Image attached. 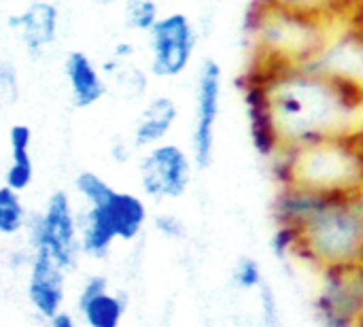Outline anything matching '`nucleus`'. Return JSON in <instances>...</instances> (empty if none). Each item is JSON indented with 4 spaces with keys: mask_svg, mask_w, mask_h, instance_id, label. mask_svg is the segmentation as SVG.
<instances>
[{
    "mask_svg": "<svg viewBox=\"0 0 363 327\" xmlns=\"http://www.w3.org/2000/svg\"><path fill=\"white\" fill-rule=\"evenodd\" d=\"M268 92L283 143L306 145L359 130L362 81L289 66Z\"/></svg>",
    "mask_w": 363,
    "mask_h": 327,
    "instance_id": "nucleus-1",
    "label": "nucleus"
},
{
    "mask_svg": "<svg viewBox=\"0 0 363 327\" xmlns=\"http://www.w3.org/2000/svg\"><path fill=\"white\" fill-rule=\"evenodd\" d=\"M74 192L87 202L79 219V251L89 257H104L115 240L130 243L147 226L149 211L143 198L117 192L91 170L77 174Z\"/></svg>",
    "mask_w": 363,
    "mask_h": 327,
    "instance_id": "nucleus-2",
    "label": "nucleus"
},
{
    "mask_svg": "<svg viewBox=\"0 0 363 327\" xmlns=\"http://www.w3.org/2000/svg\"><path fill=\"white\" fill-rule=\"evenodd\" d=\"M296 260L319 270L328 264H362L363 192L338 189L302 228Z\"/></svg>",
    "mask_w": 363,
    "mask_h": 327,
    "instance_id": "nucleus-3",
    "label": "nucleus"
},
{
    "mask_svg": "<svg viewBox=\"0 0 363 327\" xmlns=\"http://www.w3.org/2000/svg\"><path fill=\"white\" fill-rule=\"evenodd\" d=\"M287 145L294 183L313 189H362V130L334 134L306 145Z\"/></svg>",
    "mask_w": 363,
    "mask_h": 327,
    "instance_id": "nucleus-4",
    "label": "nucleus"
},
{
    "mask_svg": "<svg viewBox=\"0 0 363 327\" xmlns=\"http://www.w3.org/2000/svg\"><path fill=\"white\" fill-rule=\"evenodd\" d=\"M362 264H328L319 272V292L313 313L321 327H362L363 272Z\"/></svg>",
    "mask_w": 363,
    "mask_h": 327,
    "instance_id": "nucleus-5",
    "label": "nucleus"
},
{
    "mask_svg": "<svg viewBox=\"0 0 363 327\" xmlns=\"http://www.w3.org/2000/svg\"><path fill=\"white\" fill-rule=\"evenodd\" d=\"M32 251H43L53 264L68 272L79 255V219L66 192L49 196L43 213L30 223Z\"/></svg>",
    "mask_w": 363,
    "mask_h": 327,
    "instance_id": "nucleus-6",
    "label": "nucleus"
},
{
    "mask_svg": "<svg viewBox=\"0 0 363 327\" xmlns=\"http://www.w3.org/2000/svg\"><path fill=\"white\" fill-rule=\"evenodd\" d=\"M149 66L160 79H174L183 74L196 51V28L191 19L181 13L160 15L155 26L149 30Z\"/></svg>",
    "mask_w": 363,
    "mask_h": 327,
    "instance_id": "nucleus-7",
    "label": "nucleus"
},
{
    "mask_svg": "<svg viewBox=\"0 0 363 327\" xmlns=\"http://www.w3.org/2000/svg\"><path fill=\"white\" fill-rule=\"evenodd\" d=\"M191 172L194 162L189 153L174 143H162L147 149L138 166L143 192L160 202L181 198L189 187Z\"/></svg>",
    "mask_w": 363,
    "mask_h": 327,
    "instance_id": "nucleus-8",
    "label": "nucleus"
},
{
    "mask_svg": "<svg viewBox=\"0 0 363 327\" xmlns=\"http://www.w3.org/2000/svg\"><path fill=\"white\" fill-rule=\"evenodd\" d=\"M221 66L217 60L206 57L198 70L196 85V113L191 126V155L198 168H208L215 151V128L221 106Z\"/></svg>",
    "mask_w": 363,
    "mask_h": 327,
    "instance_id": "nucleus-9",
    "label": "nucleus"
},
{
    "mask_svg": "<svg viewBox=\"0 0 363 327\" xmlns=\"http://www.w3.org/2000/svg\"><path fill=\"white\" fill-rule=\"evenodd\" d=\"M238 89L242 92V102H245V111H247V119H249V132H251V143L253 149L266 157L272 160L277 155V151L283 145L274 113H272V104H270V92L268 85L262 83L259 79H255L253 74H249L247 70L240 74V79L236 81Z\"/></svg>",
    "mask_w": 363,
    "mask_h": 327,
    "instance_id": "nucleus-10",
    "label": "nucleus"
},
{
    "mask_svg": "<svg viewBox=\"0 0 363 327\" xmlns=\"http://www.w3.org/2000/svg\"><path fill=\"white\" fill-rule=\"evenodd\" d=\"M306 66L317 70V72H323V74H336V77L362 81V26H355L353 19L338 26L332 32V36L328 38V43L321 47L319 55Z\"/></svg>",
    "mask_w": 363,
    "mask_h": 327,
    "instance_id": "nucleus-11",
    "label": "nucleus"
},
{
    "mask_svg": "<svg viewBox=\"0 0 363 327\" xmlns=\"http://www.w3.org/2000/svg\"><path fill=\"white\" fill-rule=\"evenodd\" d=\"M66 298V272L49 260L47 253L34 251L30 262V279H28V300L34 311L51 321L55 315L64 313Z\"/></svg>",
    "mask_w": 363,
    "mask_h": 327,
    "instance_id": "nucleus-12",
    "label": "nucleus"
},
{
    "mask_svg": "<svg viewBox=\"0 0 363 327\" xmlns=\"http://www.w3.org/2000/svg\"><path fill=\"white\" fill-rule=\"evenodd\" d=\"M9 28L30 55H40L57 38L60 11L53 2H30L21 13L9 17Z\"/></svg>",
    "mask_w": 363,
    "mask_h": 327,
    "instance_id": "nucleus-13",
    "label": "nucleus"
},
{
    "mask_svg": "<svg viewBox=\"0 0 363 327\" xmlns=\"http://www.w3.org/2000/svg\"><path fill=\"white\" fill-rule=\"evenodd\" d=\"M77 311L85 327H121L125 300L108 292V281L102 275H91L79 289Z\"/></svg>",
    "mask_w": 363,
    "mask_h": 327,
    "instance_id": "nucleus-14",
    "label": "nucleus"
},
{
    "mask_svg": "<svg viewBox=\"0 0 363 327\" xmlns=\"http://www.w3.org/2000/svg\"><path fill=\"white\" fill-rule=\"evenodd\" d=\"M338 189H313L306 185H287L279 187L272 200V217L277 226L302 228L315 213H319Z\"/></svg>",
    "mask_w": 363,
    "mask_h": 327,
    "instance_id": "nucleus-15",
    "label": "nucleus"
},
{
    "mask_svg": "<svg viewBox=\"0 0 363 327\" xmlns=\"http://www.w3.org/2000/svg\"><path fill=\"white\" fill-rule=\"evenodd\" d=\"M64 77L70 89L72 104L79 109H89L98 104L108 89L100 66L85 51H70L66 55Z\"/></svg>",
    "mask_w": 363,
    "mask_h": 327,
    "instance_id": "nucleus-16",
    "label": "nucleus"
},
{
    "mask_svg": "<svg viewBox=\"0 0 363 327\" xmlns=\"http://www.w3.org/2000/svg\"><path fill=\"white\" fill-rule=\"evenodd\" d=\"M177 119H179V106L170 96L151 98L134 123L132 130L134 149H151L162 145L164 138L174 128Z\"/></svg>",
    "mask_w": 363,
    "mask_h": 327,
    "instance_id": "nucleus-17",
    "label": "nucleus"
},
{
    "mask_svg": "<svg viewBox=\"0 0 363 327\" xmlns=\"http://www.w3.org/2000/svg\"><path fill=\"white\" fill-rule=\"evenodd\" d=\"M32 145V130L26 123H15L9 130V149H11V164L4 172V187L21 194L30 187L34 179V162L30 155Z\"/></svg>",
    "mask_w": 363,
    "mask_h": 327,
    "instance_id": "nucleus-18",
    "label": "nucleus"
},
{
    "mask_svg": "<svg viewBox=\"0 0 363 327\" xmlns=\"http://www.w3.org/2000/svg\"><path fill=\"white\" fill-rule=\"evenodd\" d=\"M28 226V213L21 196L0 185V234L15 236Z\"/></svg>",
    "mask_w": 363,
    "mask_h": 327,
    "instance_id": "nucleus-19",
    "label": "nucleus"
},
{
    "mask_svg": "<svg viewBox=\"0 0 363 327\" xmlns=\"http://www.w3.org/2000/svg\"><path fill=\"white\" fill-rule=\"evenodd\" d=\"M123 17H125L128 28L149 34V30L160 19V6L153 0H132L125 4Z\"/></svg>",
    "mask_w": 363,
    "mask_h": 327,
    "instance_id": "nucleus-20",
    "label": "nucleus"
},
{
    "mask_svg": "<svg viewBox=\"0 0 363 327\" xmlns=\"http://www.w3.org/2000/svg\"><path fill=\"white\" fill-rule=\"evenodd\" d=\"M300 243H302V232L298 228L277 226L270 247H272V253L277 260H296Z\"/></svg>",
    "mask_w": 363,
    "mask_h": 327,
    "instance_id": "nucleus-21",
    "label": "nucleus"
},
{
    "mask_svg": "<svg viewBox=\"0 0 363 327\" xmlns=\"http://www.w3.org/2000/svg\"><path fill=\"white\" fill-rule=\"evenodd\" d=\"M232 279H234V285L238 289L253 292L264 283V272H262V266L255 257H240L236 262Z\"/></svg>",
    "mask_w": 363,
    "mask_h": 327,
    "instance_id": "nucleus-22",
    "label": "nucleus"
},
{
    "mask_svg": "<svg viewBox=\"0 0 363 327\" xmlns=\"http://www.w3.org/2000/svg\"><path fill=\"white\" fill-rule=\"evenodd\" d=\"M259 294V304H262V321L264 327H281V313H279V300L266 281L257 287Z\"/></svg>",
    "mask_w": 363,
    "mask_h": 327,
    "instance_id": "nucleus-23",
    "label": "nucleus"
},
{
    "mask_svg": "<svg viewBox=\"0 0 363 327\" xmlns=\"http://www.w3.org/2000/svg\"><path fill=\"white\" fill-rule=\"evenodd\" d=\"M155 230L164 238H170V240H177V238H183L185 236L183 221L177 215H170V213H162V215L155 217Z\"/></svg>",
    "mask_w": 363,
    "mask_h": 327,
    "instance_id": "nucleus-24",
    "label": "nucleus"
},
{
    "mask_svg": "<svg viewBox=\"0 0 363 327\" xmlns=\"http://www.w3.org/2000/svg\"><path fill=\"white\" fill-rule=\"evenodd\" d=\"M134 53H136V47H134L130 40H119V43L113 47V62H115V64H125Z\"/></svg>",
    "mask_w": 363,
    "mask_h": 327,
    "instance_id": "nucleus-25",
    "label": "nucleus"
},
{
    "mask_svg": "<svg viewBox=\"0 0 363 327\" xmlns=\"http://www.w3.org/2000/svg\"><path fill=\"white\" fill-rule=\"evenodd\" d=\"M49 327H77V326H74V321H72V317H70L68 313H60V315H55V317L49 321Z\"/></svg>",
    "mask_w": 363,
    "mask_h": 327,
    "instance_id": "nucleus-26",
    "label": "nucleus"
}]
</instances>
